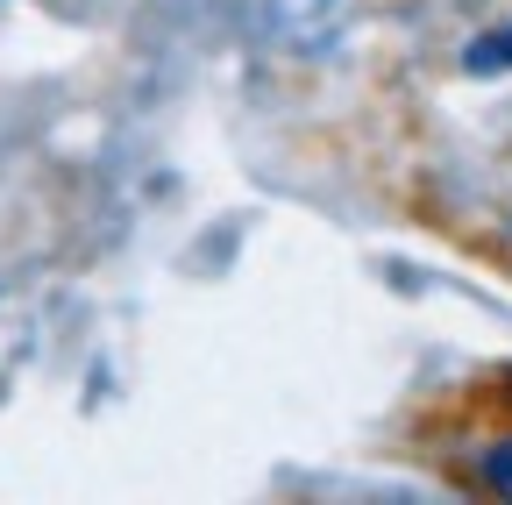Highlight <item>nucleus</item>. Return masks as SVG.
<instances>
[{
    "instance_id": "nucleus-2",
    "label": "nucleus",
    "mask_w": 512,
    "mask_h": 505,
    "mask_svg": "<svg viewBox=\"0 0 512 505\" xmlns=\"http://www.w3.org/2000/svg\"><path fill=\"white\" fill-rule=\"evenodd\" d=\"M463 72H477V79H505V72H512V22H498V29H484V36H470Z\"/></svg>"
},
{
    "instance_id": "nucleus-1",
    "label": "nucleus",
    "mask_w": 512,
    "mask_h": 505,
    "mask_svg": "<svg viewBox=\"0 0 512 505\" xmlns=\"http://www.w3.org/2000/svg\"><path fill=\"white\" fill-rule=\"evenodd\" d=\"M470 484L512 505V434H491V441H477V456H470Z\"/></svg>"
}]
</instances>
